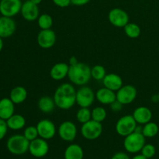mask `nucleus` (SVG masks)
Listing matches in <instances>:
<instances>
[{
	"label": "nucleus",
	"mask_w": 159,
	"mask_h": 159,
	"mask_svg": "<svg viewBox=\"0 0 159 159\" xmlns=\"http://www.w3.org/2000/svg\"><path fill=\"white\" fill-rule=\"evenodd\" d=\"M53 98L57 108L69 110L76 103V89L73 84L62 83L55 90Z\"/></svg>",
	"instance_id": "1"
},
{
	"label": "nucleus",
	"mask_w": 159,
	"mask_h": 159,
	"mask_svg": "<svg viewBox=\"0 0 159 159\" xmlns=\"http://www.w3.org/2000/svg\"><path fill=\"white\" fill-rule=\"evenodd\" d=\"M68 78L73 85L79 86L85 85L92 79L91 67L82 62L69 65Z\"/></svg>",
	"instance_id": "2"
},
{
	"label": "nucleus",
	"mask_w": 159,
	"mask_h": 159,
	"mask_svg": "<svg viewBox=\"0 0 159 159\" xmlns=\"http://www.w3.org/2000/svg\"><path fill=\"white\" fill-rule=\"evenodd\" d=\"M30 141L22 134L11 136L6 142V148L11 154L15 155H24L29 152Z\"/></svg>",
	"instance_id": "3"
},
{
	"label": "nucleus",
	"mask_w": 159,
	"mask_h": 159,
	"mask_svg": "<svg viewBox=\"0 0 159 159\" xmlns=\"http://www.w3.org/2000/svg\"><path fill=\"white\" fill-rule=\"evenodd\" d=\"M145 137L142 133L133 132L124 138V147L128 153L136 154L141 152L145 144Z\"/></svg>",
	"instance_id": "4"
},
{
	"label": "nucleus",
	"mask_w": 159,
	"mask_h": 159,
	"mask_svg": "<svg viewBox=\"0 0 159 159\" xmlns=\"http://www.w3.org/2000/svg\"><path fill=\"white\" fill-rule=\"evenodd\" d=\"M137 125L138 124L132 115H125L116 121L115 129L118 135L125 138L134 132Z\"/></svg>",
	"instance_id": "5"
},
{
	"label": "nucleus",
	"mask_w": 159,
	"mask_h": 159,
	"mask_svg": "<svg viewBox=\"0 0 159 159\" xmlns=\"http://www.w3.org/2000/svg\"><path fill=\"white\" fill-rule=\"evenodd\" d=\"M102 133V123L97 122L93 120H90L85 123L81 127V134L85 139L93 141L101 136Z\"/></svg>",
	"instance_id": "6"
},
{
	"label": "nucleus",
	"mask_w": 159,
	"mask_h": 159,
	"mask_svg": "<svg viewBox=\"0 0 159 159\" xmlns=\"http://www.w3.org/2000/svg\"><path fill=\"white\" fill-rule=\"evenodd\" d=\"M96 99V93L87 85H82L76 90V104L79 107L89 108Z\"/></svg>",
	"instance_id": "7"
},
{
	"label": "nucleus",
	"mask_w": 159,
	"mask_h": 159,
	"mask_svg": "<svg viewBox=\"0 0 159 159\" xmlns=\"http://www.w3.org/2000/svg\"><path fill=\"white\" fill-rule=\"evenodd\" d=\"M59 138L66 142H72L76 138L78 129L75 124L70 120L62 122L57 128Z\"/></svg>",
	"instance_id": "8"
},
{
	"label": "nucleus",
	"mask_w": 159,
	"mask_h": 159,
	"mask_svg": "<svg viewBox=\"0 0 159 159\" xmlns=\"http://www.w3.org/2000/svg\"><path fill=\"white\" fill-rule=\"evenodd\" d=\"M108 20L113 26L118 28H124L130 23L128 13L120 8L112 9L108 13Z\"/></svg>",
	"instance_id": "9"
},
{
	"label": "nucleus",
	"mask_w": 159,
	"mask_h": 159,
	"mask_svg": "<svg viewBox=\"0 0 159 159\" xmlns=\"http://www.w3.org/2000/svg\"><path fill=\"white\" fill-rule=\"evenodd\" d=\"M22 0H0V13L3 16L13 17L20 13Z\"/></svg>",
	"instance_id": "10"
},
{
	"label": "nucleus",
	"mask_w": 159,
	"mask_h": 159,
	"mask_svg": "<svg viewBox=\"0 0 159 159\" xmlns=\"http://www.w3.org/2000/svg\"><path fill=\"white\" fill-rule=\"evenodd\" d=\"M116 99L123 105H128L136 99L138 90L132 85H124L116 92Z\"/></svg>",
	"instance_id": "11"
},
{
	"label": "nucleus",
	"mask_w": 159,
	"mask_h": 159,
	"mask_svg": "<svg viewBox=\"0 0 159 159\" xmlns=\"http://www.w3.org/2000/svg\"><path fill=\"white\" fill-rule=\"evenodd\" d=\"M29 152L35 158H43L49 152V144L47 140L38 137L30 142Z\"/></svg>",
	"instance_id": "12"
},
{
	"label": "nucleus",
	"mask_w": 159,
	"mask_h": 159,
	"mask_svg": "<svg viewBox=\"0 0 159 159\" xmlns=\"http://www.w3.org/2000/svg\"><path fill=\"white\" fill-rule=\"evenodd\" d=\"M37 129L39 137L45 140H51L55 136L57 128L54 123L48 119H43L37 124Z\"/></svg>",
	"instance_id": "13"
},
{
	"label": "nucleus",
	"mask_w": 159,
	"mask_h": 159,
	"mask_svg": "<svg viewBox=\"0 0 159 159\" xmlns=\"http://www.w3.org/2000/svg\"><path fill=\"white\" fill-rule=\"evenodd\" d=\"M57 37L53 30H41L37 37V41L39 46L43 49H50L55 44Z\"/></svg>",
	"instance_id": "14"
},
{
	"label": "nucleus",
	"mask_w": 159,
	"mask_h": 159,
	"mask_svg": "<svg viewBox=\"0 0 159 159\" xmlns=\"http://www.w3.org/2000/svg\"><path fill=\"white\" fill-rule=\"evenodd\" d=\"M22 16L25 20L29 22L35 21L38 19L40 16V11H39L38 6L32 2L28 0L23 2L20 11Z\"/></svg>",
	"instance_id": "15"
},
{
	"label": "nucleus",
	"mask_w": 159,
	"mask_h": 159,
	"mask_svg": "<svg viewBox=\"0 0 159 159\" xmlns=\"http://www.w3.org/2000/svg\"><path fill=\"white\" fill-rule=\"evenodd\" d=\"M16 29V22L12 17L2 16L0 17V37L8 38L12 37Z\"/></svg>",
	"instance_id": "16"
},
{
	"label": "nucleus",
	"mask_w": 159,
	"mask_h": 159,
	"mask_svg": "<svg viewBox=\"0 0 159 159\" xmlns=\"http://www.w3.org/2000/svg\"><path fill=\"white\" fill-rule=\"evenodd\" d=\"M69 65L65 62H58L51 67L50 76L54 81H61L68 77Z\"/></svg>",
	"instance_id": "17"
},
{
	"label": "nucleus",
	"mask_w": 159,
	"mask_h": 159,
	"mask_svg": "<svg viewBox=\"0 0 159 159\" xmlns=\"http://www.w3.org/2000/svg\"><path fill=\"white\" fill-rule=\"evenodd\" d=\"M132 116L137 124L144 125L152 120V112L147 107H138L134 110Z\"/></svg>",
	"instance_id": "18"
},
{
	"label": "nucleus",
	"mask_w": 159,
	"mask_h": 159,
	"mask_svg": "<svg viewBox=\"0 0 159 159\" xmlns=\"http://www.w3.org/2000/svg\"><path fill=\"white\" fill-rule=\"evenodd\" d=\"M96 99L103 105H110L116 99V92L106 87L98 89L96 93Z\"/></svg>",
	"instance_id": "19"
},
{
	"label": "nucleus",
	"mask_w": 159,
	"mask_h": 159,
	"mask_svg": "<svg viewBox=\"0 0 159 159\" xmlns=\"http://www.w3.org/2000/svg\"><path fill=\"white\" fill-rule=\"evenodd\" d=\"M102 83L104 87L116 92L124 85V81L119 75L110 73V74H107L105 78L102 79Z\"/></svg>",
	"instance_id": "20"
},
{
	"label": "nucleus",
	"mask_w": 159,
	"mask_h": 159,
	"mask_svg": "<svg viewBox=\"0 0 159 159\" xmlns=\"http://www.w3.org/2000/svg\"><path fill=\"white\" fill-rule=\"evenodd\" d=\"M15 104L9 98H2L0 99V118L7 120L14 114Z\"/></svg>",
	"instance_id": "21"
},
{
	"label": "nucleus",
	"mask_w": 159,
	"mask_h": 159,
	"mask_svg": "<svg viewBox=\"0 0 159 159\" xmlns=\"http://www.w3.org/2000/svg\"><path fill=\"white\" fill-rule=\"evenodd\" d=\"M55 102L53 97L49 96H43L39 99L37 102V107L40 112L43 113H51L55 108Z\"/></svg>",
	"instance_id": "22"
},
{
	"label": "nucleus",
	"mask_w": 159,
	"mask_h": 159,
	"mask_svg": "<svg viewBox=\"0 0 159 159\" xmlns=\"http://www.w3.org/2000/svg\"><path fill=\"white\" fill-rule=\"evenodd\" d=\"M84 152L78 144H71L66 148L64 153L65 159H83Z\"/></svg>",
	"instance_id": "23"
},
{
	"label": "nucleus",
	"mask_w": 159,
	"mask_h": 159,
	"mask_svg": "<svg viewBox=\"0 0 159 159\" xmlns=\"http://www.w3.org/2000/svg\"><path fill=\"white\" fill-rule=\"evenodd\" d=\"M27 91L21 85L16 86L11 90L9 94V99L14 102V104H20L24 102L27 98Z\"/></svg>",
	"instance_id": "24"
},
{
	"label": "nucleus",
	"mask_w": 159,
	"mask_h": 159,
	"mask_svg": "<svg viewBox=\"0 0 159 159\" xmlns=\"http://www.w3.org/2000/svg\"><path fill=\"white\" fill-rule=\"evenodd\" d=\"M9 129L12 130H19L23 129L26 125V120L24 116L20 114L14 113L12 116L6 120Z\"/></svg>",
	"instance_id": "25"
},
{
	"label": "nucleus",
	"mask_w": 159,
	"mask_h": 159,
	"mask_svg": "<svg viewBox=\"0 0 159 159\" xmlns=\"http://www.w3.org/2000/svg\"><path fill=\"white\" fill-rule=\"evenodd\" d=\"M124 30L127 37L130 39H136L140 37L141 30L138 24L134 23H128L124 27Z\"/></svg>",
	"instance_id": "26"
},
{
	"label": "nucleus",
	"mask_w": 159,
	"mask_h": 159,
	"mask_svg": "<svg viewBox=\"0 0 159 159\" xmlns=\"http://www.w3.org/2000/svg\"><path fill=\"white\" fill-rule=\"evenodd\" d=\"M159 127L156 123L150 121L146 124L143 125L142 134L145 138H152L158 134Z\"/></svg>",
	"instance_id": "27"
},
{
	"label": "nucleus",
	"mask_w": 159,
	"mask_h": 159,
	"mask_svg": "<svg viewBox=\"0 0 159 159\" xmlns=\"http://www.w3.org/2000/svg\"><path fill=\"white\" fill-rule=\"evenodd\" d=\"M76 119L78 122L83 124L92 120V110L88 107H80L76 113Z\"/></svg>",
	"instance_id": "28"
},
{
	"label": "nucleus",
	"mask_w": 159,
	"mask_h": 159,
	"mask_svg": "<svg viewBox=\"0 0 159 159\" xmlns=\"http://www.w3.org/2000/svg\"><path fill=\"white\" fill-rule=\"evenodd\" d=\"M37 20L38 26L41 30L51 29V26H53V18L49 14H41Z\"/></svg>",
	"instance_id": "29"
},
{
	"label": "nucleus",
	"mask_w": 159,
	"mask_h": 159,
	"mask_svg": "<svg viewBox=\"0 0 159 159\" xmlns=\"http://www.w3.org/2000/svg\"><path fill=\"white\" fill-rule=\"evenodd\" d=\"M107 75V71L102 65H96L91 68V76L94 80L102 81Z\"/></svg>",
	"instance_id": "30"
},
{
	"label": "nucleus",
	"mask_w": 159,
	"mask_h": 159,
	"mask_svg": "<svg viewBox=\"0 0 159 159\" xmlns=\"http://www.w3.org/2000/svg\"><path fill=\"white\" fill-rule=\"evenodd\" d=\"M107 110L102 107H96L92 110V120L102 123L107 118Z\"/></svg>",
	"instance_id": "31"
},
{
	"label": "nucleus",
	"mask_w": 159,
	"mask_h": 159,
	"mask_svg": "<svg viewBox=\"0 0 159 159\" xmlns=\"http://www.w3.org/2000/svg\"><path fill=\"white\" fill-rule=\"evenodd\" d=\"M23 135L25 138L30 142L31 141H34V139L37 138L39 137L38 131H37V127L35 126H29L26 127L24 129V132H23Z\"/></svg>",
	"instance_id": "32"
},
{
	"label": "nucleus",
	"mask_w": 159,
	"mask_h": 159,
	"mask_svg": "<svg viewBox=\"0 0 159 159\" xmlns=\"http://www.w3.org/2000/svg\"><path fill=\"white\" fill-rule=\"evenodd\" d=\"M141 155H144L147 158L150 159L153 158L155 156V153H156V149L155 147L152 144H145L144 147L142 148L141 151Z\"/></svg>",
	"instance_id": "33"
},
{
	"label": "nucleus",
	"mask_w": 159,
	"mask_h": 159,
	"mask_svg": "<svg viewBox=\"0 0 159 159\" xmlns=\"http://www.w3.org/2000/svg\"><path fill=\"white\" fill-rule=\"evenodd\" d=\"M8 129H9V127H8L6 120L0 118V141L5 138V136L7 134Z\"/></svg>",
	"instance_id": "34"
},
{
	"label": "nucleus",
	"mask_w": 159,
	"mask_h": 159,
	"mask_svg": "<svg viewBox=\"0 0 159 159\" xmlns=\"http://www.w3.org/2000/svg\"><path fill=\"white\" fill-rule=\"evenodd\" d=\"M123 107H124V105L120 102H119L117 99H116L114 102H113L110 105V110L113 112H115V113H116V112H120L122 110Z\"/></svg>",
	"instance_id": "35"
},
{
	"label": "nucleus",
	"mask_w": 159,
	"mask_h": 159,
	"mask_svg": "<svg viewBox=\"0 0 159 159\" xmlns=\"http://www.w3.org/2000/svg\"><path fill=\"white\" fill-rule=\"evenodd\" d=\"M56 6L60 8H66L71 4V0H52Z\"/></svg>",
	"instance_id": "36"
},
{
	"label": "nucleus",
	"mask_w": 159,
	"mask_h": 159,
	"mask_svg": "<svg viewBox=\"0 0 159 159\" xmlns=\"http://www.w3.org/2000/svg\"><path fill=\"white\" fill-rule=\"evenodd\" d=\"M111 159H130L129 155L127 154H126L125 152H120L114 154L112 157Z\"/></svg>",
	"instance_id": "37"
},
{
	"label": "nucleus",
	"mask_w": 159,
	"mask_h": 159,
	"mask_svg": "<svg viewBox=\"0 0 159 159\" xmlns=\"http://www.w3.org/2000/svg\"><path fill=\"white\" fill-rule=\"evenodd\" d=\"M71 4L75 6H83L88 4L91 0H71Z\"/></svg>",
	"instance_id": "38"
},
{
	"label": "nucleus",
	"mask_w": 159,
	"mask_h": 159,
	"mask_svg": "<svg viewBox=\"0 0 159 159\" xmlns=\"http://www.w3.org/2000/svg\"><path fill=\"white\" fill-rule=\"evenodd\" d=\"M77 63H79V61H78V59L76 58V57H75V56H72V57H70L69 63H68V65H76Z\"/></svg>",
	"instance_id": "39"
},
{
	"label": "nucleus",
	"mask_w": 159,
	"mask_h": 159,
	"mask_svg": "<svg viewBox=\"0 0 159 159\" xmlns=\"http://www.w3.org/2000/svg\"><path fill=\"white\" fill-rule=\"evenodd\" d=\"M131 159H148V158H147L146 157H144V155H142L141 154V155H135V156L133 157V158H131Z\"/></svg>",
	"instance_id": "40"
},
{
	"label": "nucleus",
	"mask_w": 159,
	"mask_h": 159,
	"mask_svg": "<svg viewBox=\"0 0 159 159\" xmlns=\"http://www.w3.org/2000/svg\"><path fill=\"white\" fill-rule=\"evenodd\" d=\"M30 1H31L33 3H34V4H36L38 6L39 4H40V3L42 2V1H43V0H30Z\"/></svg>",
	"instance_id": "41"
},
{
	"label": "nucleus",
	"mask_w": 159,
	"mask_h": 159,
	"mask_svg": "<svg viewBox=\"0 0 159 159\" xmlns=\"http://www.w3.org/2000/svg\"><path fill=\"white\" fill-rule=\"evenodd\" d=\"M2 48H3V40H2V38L0 37V52L2 51Z\"/></svg>",
	"instance_id": "42"
},
{
	"label": "nucleus",
	"mask_w": 159,
	"mask_h": 159,
	"mask_svg": "<svg viewBox=\"0 0 159 159\" xmlns=\"http://www.w3.org/2000/svg\"><path fill=\"white\" fill-rule=\"evenodd\" d=\"M158 102H159V93H158Z\"/></svg>",
	"instance_id": "43"
},
{
	"label": "nucleus",
	"mask_w": 159,
	"mask_h": 159,
	"mask_svg": "<svg viewBox=\"0 0 159 159\" xmlns=\"http://www.w3.org/2000/svg\"><path fill=\"white\" fill-rule=\"evenodd\" d=\"M22 1H23V2H25V1H28V0H22Z\"/></svg>",
	"instance_id": "44"
},
{
	"label": "nucleus",
	"mask_w": 159,
	"mask_h": 159,
	"mask_svg": "<svg viewBox=\"0 0 159 159\" xmlns=\"http://www.w3.org/2000/svg\"><path fill=\"white\" fill-rule=\"evenodd\" d=\"M158 51H159V47H158Z\"/></svg>",
	"instance_id": "45"
},
{
	"label": "nucleus",
	"mask_w": 159,
	"mask_h": 159,
	"mask_svg": "<svg viewBox=\"0 0 159 159\" xmlns=\"http://www.w3.org/2000/svg\"><path fill=\"white\" fill-rule=\"evenodd\" d=\"M158 134H159V132H158Z\"/></svg>",
	"instance_id": "46"
}]
</instances>
